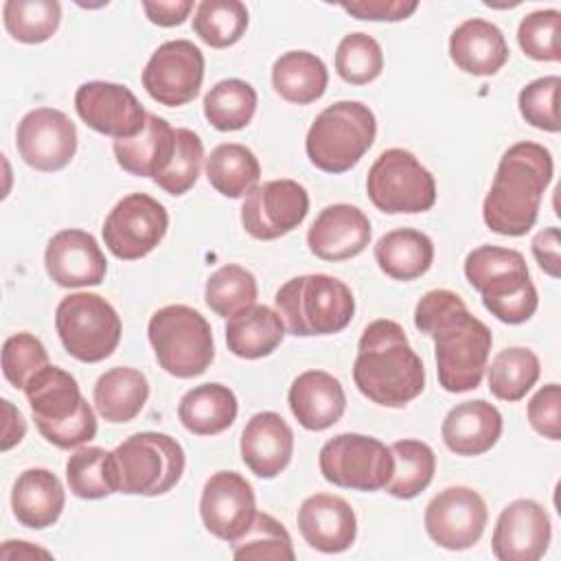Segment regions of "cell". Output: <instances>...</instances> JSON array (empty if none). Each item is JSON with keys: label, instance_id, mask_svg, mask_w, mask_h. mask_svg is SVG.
<instances>
[{"label": "cell", "instance_id": "1", "mask_svg": "<svg viewBox=\"0 0 561 561\" xmlns=\"http://www.w3.org/2000/svg\"><path fill=\"white\" fill-rule=\"evenodd\" d=\"M414 327L434 340L438 383L447 392H467L480 386L493 335L456 291H427L416 302Z\"/></svg>", "mask_w": 561, "mask_h": 561}, {"label": "cell", "instance_id": "2", "mask_svg": "<svg viewBox=\"0 0 561 561\" xmlns=\"http://www.w3.org/2000/svg\"><path fill=\"white\" fill-rule=\"evenodd\" d=\"M357 390L383 408H403L425 388V366L394 320H373L359 337L353 364Z\"/></svg>", "mask_w": 561, "mask_h": 561}, {"label": "cell", "instance_id": "3", "mask_svg": "<svg viewBox=\"0 0 561 561\" xmlns=\"http://www.w3.org/2000/svg\"><path fill=\"white\" fill-rule=\"evenodd\" d=\"M550 180L552 156L543 145L530 140L511 145L497 162L482 204V219L489 230L504 237L526 234L539 217Z\"/></svg>", "mask_w": 561, "mask_h": 561}, {"label": "cell", "instance_id": "4", "mask_svg": "<svg viewBox=\"0 0 561 561\" xmlns=\"http://www.w3.org/2000/svg\"><path fill=\"white\" fill-rule=\"evenodd\" d=\"M24 394L39 434L50 445L75 449L96 436V414L68 370L44 366L28 379Z\"/></svg>", "mask_w": 561, "mask_h": 561}, {"label": "cell", "instance_id": "5", "mask_svg": "<svg viewBox=\"0 0 561 561\" xmlns=\"http://www.w3.org/2000/svg\"><path fill=\"white\" fill-rule=\"evenodd\" d=\"M465 276L480 291L482 305L506 324H522L537 311L539 298L522 252L480 245L465 259Z\"/></svg>", "mask_w": 561, "mask_h": 561}, {"label": "cell", "instance_id": "6", "mask_svg": "<svg viewBox=\"0 0 561 561\" xmlns=\"http://www.w3.org/2000/svg\"><path fill=\"white\" fill-rule=\"evenodd\" d=\"M274 305L285 329L296 337L340 333L355 313L351 287L329 274L289 278L276 291Z\"/></svg>", "mask_w": 561, "mask_h": 561}, {"label": "cell", "instance_id": "7", "mask_svg": "<svg viewBox=\"0 0 561 561\" xmlns=\"http://www.w3.org/2000/svg\"><path fill=\"white\" fill-rule=\"evenodd\" d=\"M377 136V118L362 101H337L324 107L311 123L305 151L309 162L324 173L353 169Z\"/></svg>", "mask_w": 561, "mask_h": 561}, {"label": "cell", "instance_id": "8", "mask_svg": "<svg viewBox=\"0 0 561 561\" xmlns=\"http://www.w3.org/2000/svg\"><path fill=\"white\" fill-rule=\"evenodd\" d=\"M160 368L178 379H191L213 364L215 342L208 320L188 305H167L153 311L147 327Z\"/></svg>", "mask_w": 561, "mask_h": 561}, {"label": "cell", "instance_id": "9", "mask_svg": "<svg viewBox=\"0 0 561 561\" xmlns=\"http://www.w3.org/2000/svg\"><path fill=\"white\" fill-rule=\"evenodd\" d=\"M118 469L121 493L162 495L171 491L186 467L182 445L162 432H138L112 451Z\"/></svg>", "mask_w": 561, "mask_h": 561}, {"label": "cell", "instance_id": "10", "mask_svg": "<svg viewBox=\"0 0 561 561\" xmlns=\"http://www.w3.org/2000/svg\"><path fill=\"white\" fill-rule=\"evenodd\" d=\"M55 329L68 351L79 362L96 364L110 357L123 333L116 309L99 294L77 291L59 300L55 309Z\"/></svg>", "mask_w": 561, "mask_h": 561}, {"label": "cell", "instance_id": "11", "mask_svg": "<svg viewBox=\"0 0 561 561\" xmlns=\"http://www.w3.org/2000/svg\"><path fill=\"white\" fill-rule=\"evenodd\" d=\"M375 208L388 215L425 213L436 204L434 175L408 149L392 147L377 156L366 178Z\"/></svg>", "mask_w": 561, "mask_h": 561}, {"label": "cell", "instance_id": "12", "mask_svg": "<svg viewBox=\"0 0 561 561\" xmlns=\"http://www.w3.org/2000/svg\"><path fill=\"white\" fill-rule=\"evenodd\" d=\"M318 465L327 482L342 489L370 493L388 484L394 469V458L390 447H386L379 438L344 432L322 445Z\"/></svg>", "mask_w": 561, "mask_h": 561}, {"label": "cell", "instance_id": "13", "mask_svg": "<svg viewBox=\"0 0 561 561\" xmlns=\"http://www.w3.org/2000/svg\"><path fill=\"white\" fill-rule=\"evenodd\" d=\"M169 228L167 208L147 193H129L116 202L103 224V241L121 261H136L160 245Z\"/></svg>", "mask_w": 561, "mask_h": 561}, {"label": "cell", "instance_id": "14", "mask_svg": "<svg viewBox=\"0 0 561 561\" xmlns=\"http://www.w3.org/2000/svg\"><path fill=\"white\" fill-rule=\"evenodd\" d=\"M204 81V53L188 39L160 44L142 70V88L167 107L191 103Z\"/></svg>", "mask_w": 561, "mask_h": 561}, {"label": "cell", "instance_id": "15", "mask_svg": "<svg viewBox=\"0 0 561 561\" xmlns=\"http://www.w3.org/2000/svg\"><path fill=\"white\" fill-rule=\"evenodd\" d=\"M425 530L445 550H467L476 546L486 528L489 508L471 486H447L425 506Z\"/></svg>", "mask_w": 561, "mask_h": 561}, {"label": "cell", "instance_id": "16", "mask_svg": "<svg viewBox=\"0 0 561 561\" xmlns=\"http://www.w3.org/2000/svg\"><path fill=\"white\" fill-rule=\"evenodd\" d=\"M309 213V193L296 180H270L252 188L241 206V224L252 239L274 241L298 228Z\"/></svg>", "mask_w": 561, "mask_h": 561}, {"label": "cell", "instance_id": "17", "mask_svg": "<svg viewBox=\"0 0 561 561\" xmlns=\"http://www.w3.org/2000/svg\"><path fill=\"white\" fill-rule=\"evenodd\" d=\"M15 147L31 169L53 173L75 158L77 127L61 110L35 107L18 123Z\"/></svg>", "mask_w": 561, "mask_h": 561}, {"label": "cell", "instance_id": "18", "mask_svg": "<svg viewBox=\"0 0 561 561\" xmlns=\"http://www.w3.org/2000/svg\"><path fill=\"white\" fill-rule=\"evenodd\" d=\"M79 118L94 131L114 140L134 138L147 123V112L136 94L114 81H85L75 92Z\"/></svg>", "mask_w": 561, "mask_h": 561}, {"label": "cell", "instance_id": "19", "mask_svg": "<svg viewBox=\"0 0 561 561\" xmlns=\"http://www.w3.org/2000/svg\"><path fill=\"white\" fill-rule=\"evenodd\" d=\"M252 484L237 471H215L202 489L199 517L210 535L221 541H237L256 517Z\"/></svg>", "mask_w": 561, "mask_h": 561}, {"label": "cell", "instance_id": "20", "mask_svg": "<svg viewBox=\"0 0 561 561\" xmlns=\"http://www.w3.org/2000/svg\"><path fill=\"white\" fill-rule=\"evenodd\" d=\"M552 537L548 511L530 500L519 497L497 515L491 550L500 561H537L546 554Z\"/></svg>", "mask_w": 561, "mask_h": 561}, {"label": "cell", "instance_id": "21", "mask_svg": "<svg viewBox=\"0 0 561 561\" xmlns=\"http://www.w3.org/2000/svg\"><path fill=\"white\" fill-rule=\"evenodd\" d=\"M44 265L50 280L68 289L101 285L107 272L101 245L90 232L79 228H66L50 237Z\"/></svg>", "mask_w": 561, "mask_h": 561}, {"label": "cell", "instance_id": "22", "mask_svg": "<svg viewBox=\"0 0 561 561\" xmlns=\"http://www.w3.org/2000/svg\"><path fill=\"white\" fill-rule=\"evenodd\" d=\"M373 228L366 213L351 204L324 206L307 230L311 254L322 261H346L366 250Z\"/></svg>", "mask_w": 561, "mask_h": 561}, {"label": "cell", "instance_id": "23", "mask_svg": "<svg viewBox=\"0 0 561 561\" xmlns=\"http://www.w3.org/2000/svg\"><path fill=\"white\" fill-rule=\"evenodd\" d=\"M296 522L302 539L324 554L348 550L357 537V517L353 506L333 493H313L305 497Z\"/></svg>", "mask_w": 561, "mask_h": 561}, {"label": "cell", "instance_id": "24", "mask_svg": "<svg viewBox=\"0 0 561 561\" xmlns=\"http://www.w3.org/2000/svg\"><path fill=\"white\" fill-rule=\"evenodd\" d=\"M241 458L263 480L276 478L294 456V432L276 412H256L241 432Z\"/></svg>", "mask_w": 561, "mask_h": 561}, {"label": "cell", "instance_id": "25", "mask_svg": "<svg viewBox=\"0 0 561 561\" xmlns=\"http://www.w3.org/2000/svg\"><path fill=\"white\" fill-rule=\"evenodd\" d=\"M287 403L294 419L309 432H322L335 425L346 410V394L331 373L305 370L287 392Z\"/></svg>", "mask_w": 561, "mask_h": 561}, {"label": "cell", "instance_id": "26", "mask_svg": "<svg viewBox=\"0 0 561 561\" xmlns=\"http://www.w3.org/2000/svg\"><path fill=\"white\" fill-rule=\"evenodd\" d=\"M502 427L500 410L484 399H473L454 405L445 414L440 436L449 451L458 456H480L500 440Z\"/></svg>", "mask_w": 561, "mask_h": 561}, {"label": "cell", "instance_id": "27", "mask_svg": "<svg viewBox=\"0 0 561 561\" xmlns=\"http://www.w3.org/2000/svg\"><path fill=\"white\" fill-rule=\"evenodd\" d=\"M449 57L462 72L489 77L508 61V44L500 26L482 18H469L449 35Z\"/></svg>", "mask_w": 561, "mask_h": 561}, {"label": "cell", "instance_id": "28", "mask_svg": "<svg viewBox=\"0 0 561 561\" xmlns=\"http://www.w3.org/2000/svg\"><path fill=\"white\" fill-rule=\"evenodd\" d=\"M64 504L66 491L61 480L44 467L22 471L11 491V508L15 519L33 530L53 526L61 517Z\"/></svg>", "mask_w": 561, "mask_h": 561}, {"label": "cell", "instance_id": "29", "mask_svg": "<svg viewBox=\"0 0 561 561\" xmlns=\"http://www.w3.org/2000/svg\"><path fill=\"white\" fill-rule=\"evenodd\" d=\"M175 129L162 116L147 114V123L134 138L114 140V158L118 167L138 178L160 175L173 153Z\"/></svg>", "mask_w": 561, "mask_h": 561}, {"label": "cell", "instance_id": "30", "mask_svg": "<svg viewBox=\"0 0 561 561\" xmlns=\"http://www.w3.org/2000/svg\"><path fill=\"white\" fill-rule=\"evenodd\" d=\"M285 337L280 316L265 305H250L226 322L228 351L241 359H261L276 351Z\"/></svg>", "mask_w": 561, "mask_h": 561}, {"label": "cell", "instance_id": "31", "mask_svg": "<svg viewBox=\"0 0 561 561\" xmlns=\"http://www.w3.org/2000/svg\"><path fill=\"white\" fill-rule=\"evenodd\" d=\"M239 412L234 392L217 381L191 388L178 405L180 423L195 436H215L226 432Z\"/></svg>", "mask_w": 561, "mask_h": 561}, {"label": "cell", "instance_id": "32", "mask_svg": "<svg viewBox=\"0 0 561 561\" xmlns=\"http://www.w3.org/2000/svg\"><path fill=\"white\" fill-rule=\"evenodd\" d=\"M92 399L107 423H129L149 399V381L138 368L114 366L96 379Z\"/></svg>", "mask_w": 561, "mask_h": 561}, {"label": "cell", "instance_id": "33", "mask_svg": "<svg viewBox=\"0 0 561 561\" xmlns=\"http://www.w3.org/2000/svg\"><path fill=\"white\" fill-rule=\"evenodd\" d=\"M375 261L379 270L394 280H414L434 263L432 239L414 228H397L379 237L375 243Z\"/></svg>", "mask_w": 561, "mask_h": 561}, {"label": "cell", "instance_id": "34", "mask_svg": "<svg viewBox=\"0 0 561 561\" xmlns=\"http://www.w3.org/2000/svg\"><path fill=\"white\" fill-rule=\"evenodd\" d=\"M329 70L324 61L309 50H287L272 66V85L280 99L309 105L327 92Z\"/></svg>", "mask_w": 561, "mask_h": 561}, {"label": "cell", "instance_id": "35", "mask_svg": "<svg viewBox=\"0 0 561 561\" xmlns=\"http://www.w3.org/2000/svg\"><path fill=\"white\" fill-rule=\"evenodd\" d=\"M206 178L217 193L237 199L259 186L261 164L245 145L221 142L206 158Z\"/></svg>", "mask_w": 561, "mask_h": 561}, {"label": "cell", "instance_id": "36", "mask_svg": "<svg viewBox=\"0 0 561 561\" xmlns=\"http://www.w3.org/2000/svg\"><path fill=\"white\" fill-rule=\"evenodd\" d=\"M66 480L72 495L81 500H103L121 489L112 451L81 447L66 460Z\"/></svg>", "mask_w": 561, "mask_h": 561}, {"label": "cell", "instance_id": "37", "mask_svg": "<svg viewBox=\"0 0 561 561\" xmlns=\"http://www.w3.org/2000/svg\"><path fill=\"white\" fill-rule=\"evenodd\" d=\"M394 469L383 486L392 497L412 500L421 491H425L436 471L434 449L416 438H403L390 445Z\"/></svg>", "mask_w": 561, "mask_h": 561}, {"label": "cell", "instance_id": "38", "mask_svg": "<svg viewBox=\"0 0 561 561\" xmlns=\"http://www.w3.org/2000/svg\"><path fill=\"white\" fill-rule=\"evenodd\" d=\"M489 368V390L500 401H519L537 383L541 364L526 346H508L500 351Z\"/></svg>", "mask_w": 561, "mask_h": 561}, {"label": "cell", "instance_id": "39", "mask_svg": "<svg viewBox=\"0 0 561 561\" xmlns=\"http://www.w3.org/2000/svg\"><path fill=\"white\" fill-rule=\"evenodd\" d=\"M256 112V90L243 79H224L204 96V116L219 131L243 129Z\"/></svg>", "mask_w": 561, "mask_h": 561}, {"label": "cell", "instance_id": "40", "mask_svg": "<svg viewBox=\"0 0 561 561\" xmlns=\"http://www.w3.org/2000/svg\"><path fill=\"white\" fill-rule=\"evenodd\" d=\"M7 33L20 44H42L50 39L61 22L57 0H7L2 4Z\"/></svg>", "mask_w": 561, "mask_h": 561}, {"label": "cell", "instance_id": "41", "mask_svg": "<svg viewBox=\"0 0 561 561\" xmlns=\"http://www.w3.org/2000/svg\"><path fill=\"white\" fill-rule=\"evenodd\" d=\"M248 20V9L239 0H204L195 9L193 31L210 48H228L243 37Z\"/></svg>", "mask_w": 561, "mask_h": 561}, {"label": "cell", "instance_id": "42", "mask_svg": "<svg viewBox=\"0 0 561 561\" xmlns=\"http://www.w3.org/2000/svg\"><path fill=\"white\" fill-rule=\"evenodd\" d=\"M259 285L250 270L228 263L215 270L204 287V300L210 311L221 318H230L241 309L256 302Z\"/></svg>", "mask_w": 561, "mask_h": 561}, {"label": "cell", "instance_id": "43", "mask_svg": "<svg viewBox=\"0 0 561 561\" xmlns=\"http://www.w3.org/2000/svg\"><path fill=\"white\" fill-rule=\"evenodd\" d=\"M335 70L351 85H366L383 70V50L368 33H348L335 48Z\"/></svg>", "mask_w": 561, "mask_h": 561}, {"label": "cell", "instance_id": "44", "mask_svg": "<svg viewBox=\"0 0 561 561\" xmlns=\"http://www.w3.org/2000/svg\"><path fill=\"white\" fill-rule=\"evenodd\" d=\"M204 160V145L202 138L186 127H175V147L167 169L153 178V182L169 195H184L188 193L202 171Z\"/></svg>", "mask_w": 561, "mask_h": 561}, {"label": "cell", "instance_id": "45", "mask_svg": "<svg viewBox=\"0 0 561 561\" xmlns=\"http://www.w3.org/2000/svg\"><path fill=\"white\" fill-rule=\"evenodd\" d=\"M232 546L234 559H285L294 561V543L287 528L270 513H256L248 533H243Z\"/></svg>", "mask_w": 561, "mask_h": 561}, {"label": "cell", "instance_id": "46", "mask_svg": "<svg viewBox=\"0 0 561 561\" xmlns=\"http://www.w3.org/2000/svg\"><path fill=\"white\" fill-rule=\"evenodd\" d=\"M561 13L557 9H537L522 18L517 26V44L526 57L535 61H559Z\"/></svg>", "mask_w": 561, "mask_h": 561}, {"label": "cell", "instance_id": "47", "mask_svg": "<svg viewBox=\"0 0 561 561\" xmlns=\"http://www.w3.org/2000/svg\"><path fill=\"white\" fill-rule=\"evenodd\" d=\"M48 366V353L39 337L33 333H13L2 344V373L4 379L13 386L24 390L28 379Z\"/></svg>", "mask_w": 561, "mask_h": 561}, {"label": "cell", "instance_id": "48", "mask_svg": "<svg viewBox=\"0 0 561 561\" xmlns=\"http://www.w3.org/2000/svg\"><path fill=\"white\" fill-rule=\"evenodd\" d=\"M561 88V79L557 75L539 77L526 83L517 96L522 118L543 131L557 134L561 123L557 114V92Z\"/></svg>", "mask_w": 561, "mask_h": 561}, {"label": "cell", "instance_id": "49", "mask_svg": "<svg viewBox=\"0 0 561 561\" xmlns=\"http://www.w3.org/2000/svg\"><path fill=\"white\" fill-rule=\"evenodd\" d=\"M530 427L548 438L559 440L561 438V386L559 383H546L539 388L526 408Z\"/></svg>", "mask_w": 561, "mask_h": 561}, {"label": "cell", "instance_id": "50", "mask_svg": "<svg viewBox=\"0 0 561 561\" xmlns=\"http://www.w3.org/2000/svg\"><path fill=\"white\" fill-rule=\"evenodd\" d=\"M346 13H351L357 20H373V22H399L410 18L419 2L414 0H353L340 4Z\"/></svg>", "mask_w": 561, "mask_h": 561}, {"label": "cell", "instance_id": "51", "mask_svg": "<svg viewBox=\"0 0 561 561\" xmlns=\"http://www.w3.org/2000/svg\"><path fill=\"white\" fill-rule=\"evenodd\" d=\"M533 256L539 263V267L552 276L559 278L561 276V245H559V228L557 226H548L543 230H539L533 237Z\"/></svg>", "mask_w": 561, "mask_h": 561}, {"label": "cell", "instance_id": "52", "mask_svg": "<svg viewBox=\"0 0 561 561\" xmlns=\"http://www.w3.org/2000/svg\"><path fill=\"white\" fill-rule=\"evenodd\" d=\"M142 11L149 18V22L158 26H180L182 22H186L188 13L193 11V2L191 0H158V2L145 0Z\"/></svg>", "mask_w": 561, "mask_h": 561}, {"label": "cell", "instance_id": "53", "mask_svg": "<svg viewBox=\"0 0 561 561\" xmlns=\"http://www.w3.org/2000/svg\"><path fill=\"white\" fill-rule=\"evenodd\" d=\"M2 412H4V430H2V451H9L13 445H18L26 434V421L22 412L9 401L2 399Z\"/></svg>", "mask_w": 561, "mask_h": 561}, {"label": "cell", "instance_id": "54", "mask_svg": "<svg viewBox=\"0 0 561 561\" xmlns=\"http://www.w3.org/2000/svg\"><path fill=\"white\" fill-rule=\"evenodd\" d=\"M2 559H35V557H44V559H50L53 554L44 548H37V546H31L28 541H4L2 543V552H0Z\"/></svg>", "mask_w": 561, "mask_h": 561}]
</instances>
